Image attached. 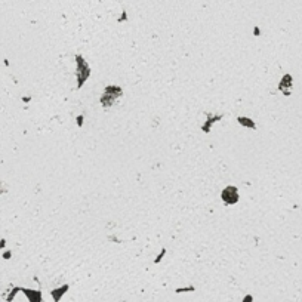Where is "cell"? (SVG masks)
I'll use <instances>...</instances> for the list:
<instances>
[{
    "label": "cell",
    "mask_w": 302,
    "mask_h": 302,
    "mask_svg": "<svg viewBox=\"0 0 302 302\" xmlns=\"http://www.w3.org/2000/svg\"><path fill=\"white\" fill-rule=\"evenodd\" d=\"M76 78H77V86L76 89H80L83 88V84L86 83V80L89 78L92 70H90V65L88 64V61L84 59L83 55H76Z\"/></svg>",
    "instance_id": "6da1fadb"
},
{
    "label": "cell",
    "mask_w": 302,
    "mask_h": 302,
    "mask_svg": "<svg viewBox=\"0 0 302 302\" xmlns=\"http://www.w3.org/2000/svg\"><path fill=\"white\" fill-rule=\"evenodd\" d=\"M123 95V89L117 86V84H108L105 86V89L102 92V95L99 96V102L102 108H110L113 107V104Z\"/></svg>",
    "instance_id": "7a4b0ae2"
},
{
    "label": "cell",
    "mask_w": 302,
    "mask_h": 302,
    "mask_svg": "<svg viewBox=\"0 0 302 302\" xmlns=\"http://www.w3.org/2000/svg\"><path fill=\"white\" fill-rule=\"evenodd\" d=\"M221 199H222V201H224L227 206L235 204L239 201V199H240V196H239V188L234 187V185H227L224 190H222V193H221Z\"/></svg>",
    "instance_id": "3957f363"
},
{
    "label": "cell",
    "mask_w": 302,
    "mask_h": 302,
    "mask_svg": "<svg viewBox=\"0 0 302 302\" xmlns=\"http://www.w3.org/2000/svg\"><path fill=\"white\" fill-rule=\"evenodd\" d=\"M292 88H293V77L290 74H284L279 83V90L283 92V95L289 96L292 93Z\"/></svg>",
    "instance_id": "277c9868"
},
{
    "label": "cell",
    "mask_w": 302,
    "mask_h": 302,
    "mask_svg": "<svg viewBox=\"0 0 302 302\" xmlns=\"http://www.w3.org/2000/svg\"><path fill=\"white\" fill-rule=\"evenodd\" d=\"M224 118L222 114H206V122L201 124V130H203V133H209L210 132V129L215 123H218Z\"/></svg>",
    "instance_id": "5b68a950"
},
{
    "label": "cell",
    "mask_w": 302,
    "mask_h": 302,
    "mask_svg": "<svg viewBox=\"0 0 302 302\" xmlns=\"http://www.w3.org/2000/svg\"><path fill=\"white\" fill-rule=\"evenodd\" d=\"M25 298L28 299V302H43V296H42V292L40 290H34V289H28V287H21Z\"/></svg>",
    "instance_id": "8992f818"
},
{
    "label": "cell",
    "mask_w": 302,
    "mask_h": 302,
    "mask_svg": "<svg viewBox=\"0 0 302 302\" xmlns=\"http://www.w3.org/2000/svg\"><path fill=\"white\" fill-rule=\"evenodd\" d=\"M68 289H70V284H62L59 286V287H56V289H52L50 290V296H52V299H53V302H59L64 298V295L68 292Z\"/></svg>",
    "instance_id": "52a82bcc"
},
{
    "label": "cell",
    "mask_w": 302,
    "mask_h": 302,
    "mask_svg": "<svg viewBox=\"0 0 302 302\" xmlns=\"http://www.w3.org/2000/svg\"><path fill=\"white\" fill-rule=\"evenodd\" d=\"M237 122L239 124H241L243 128H249V129H256V123H255V120L250 117H247V116H239L237 117Z\"/></svg>",
    "instance_id": "ba28073f"
},
{
    "label": "cell",
    "mask_w": 302,
    "mask_h": 302,
    "mask_svg": "<svg viewBox=\"0 0 302 302\" xmlns=\"http://www.w3.org/2000/svg\"><path fill=\"white\" fill-rule=\"evenodd\" d=\"M18 292H21V287H12V290L9 292V295L6 296V301L8 302H12L15 299V296L18 295Z\"/></svg>",
    "instance_id": "9c48e42d"
},
{
    "label": "cell",
    "mask_w": 302,
    "mask_h": 302,
    "mask_svg": "<svg viewBox=\"0 0 302 302\" xmlns=\"http://www.w3.org/2000/svg\"><path fill=\"white\" fill-rule=\"evenodd\" d=\"M190 292H196V287L194 286H188V287H176L175 289V293H190Z\"/></svg>",
    "instance_id": "30bf717a"
},
{
    "label": "cell",
    "mask_w": 302,
    "mask_h": 302,
    "mask_svg": "<svg viewBox=\"0 0 302 302\" xmlns=\"http://www.w3.org/2000/svg\"><path fill=\"white\" fill-rule=\"evenodd\" d=\"M164 255H166V247H162V249H160V253H159L157 258L154 259V264H160V262H162V259L164 258Z\"/></svg>",
    "instance_id": "8fae6325"
},
{
    "label": "cell",
    "mask_w": 302,
    "mask_h": 302,
    "mask_svg": "<svg viewBox=\"0 0 302 302\" xmlns=\"http://www.w3.org/2000/svg\"><path fill=\"white\" fill-rule=\"evenodd\" d=\"M8 191H9V185L6 184V182H3V181H0V196L8 193Z\"/></svg>",
    "instance_id": "7c38bea8"
},
{
    "label": "cell",
    "mask_w": 302,
    "mask_h": 302,
    "mask_svg": "<svg viewBox=\"0 0 302 302\" xmlns=\"http://www.w3.org/2000/svg\"><path fill=\"white\" fill-rule=\"evenodd\" d=\"M83 120H84V116H77V118H76V123H77L78 128H82V126H83Z\"/></svg>",
    "instance_id": "4fadbf2b"
},
{
    "label": "cell",
    "mask_w": 302,
    "mask_h": 302,
    "mask_svg": "<svg viewBox=\"0 0 302 302\" xmlns=\"http://www.w3.org/2000/svg\"><path fill=\"white\" fill-rule=\"evenodd\" d=\"M2 256H3V259H11L12 258V252L11 250H6L2 253Z\"/></svg>",
    "instance_id": "5bb4252c"
},
{
    "label": "cell",
    "mask_w": 302,
    "mask_h": 302,
    "mask_svg": "<svg viewBox=\"0 0 302 302\" xmlns=\"http://www.w3.org/2000/svg\"><path fill=\"white\" fill-rule=\"evenodd\" d=\"M241 302H253V296H252L250 293H247L246 296L243 298V301H241Z\"/></svg>",
    "instance_id": "9a60e30c"
},
{
    "label": "cell",
    "mask_w": 302,
    "mask_h": 302,
    "mask_svg": "<svg viewBox=\"0 0 302 302\" xmlns=\"http://www.w3.org/2000/svg\"><path fill=\"white\" fill-rule=\"evenodd\" d=\"M126 18H128V13H126V11L122 12V17L118 18V23H123V21H126Z\"/></svg>",
    "instance_id": "2e32d148"
},
{
    "label": "cell",
    "mask_w": 302,
    "mask_h": 302,
    "mask_svg": "<svg viewBox=\"0 0 302 302\" xmlns=\"http://www.w3.org/2000/svg\"><path fill=\"white\" fill-rule=\"evenodd\" d=\"M253 36H261V28L253 27Z\"/></svg>",
    "instance_id": "e0dca14e"
},
{
    "label": "cell",
    "mask_w": 302,
    "mask_h": 302,
    "mask_svg": "<svg viewBox=\"0 0 302 302\" xmlns=\"http://www.w3.org/2000/svg\"><path fill=\"white\" fill-rule=\"evenodd\" d=\"M5 246H6V239H2L0 240V252H2V249H5Z\"/></svg>",
    "instance_id": "ac0fdd59"
},
{
    "label": "cell",
    "mask_w": 302,
    "mask_h": 302,
    "mask_svg": "<svg viewBox=\"0 0 302 302\" xmlns=\"http://www.w3.org/2000/svg\"><path fill=\"white\" fill-rule=\"evenodd\" d=\"M30 99H31V96H23V101H24V102H28Z\"/></svg>",
    "instance_id": "d6986e66"
}]
</instances>
